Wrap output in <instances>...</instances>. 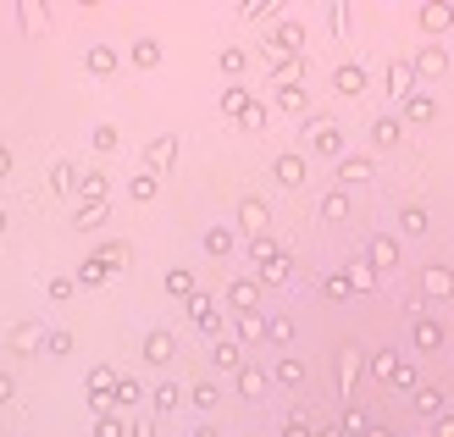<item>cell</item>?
I'll return each instance as SVG.
<instances>
[{"label":"cell","mask_w":454,"mask_h":437,"mask_svg":"<svg viewBox=\"0 0 454 437\" xmlns=\"http://www.w3.org/2000/svg\"><path fill=\"white\" fill-rule=\"evenodd\" d=\"M0 437H6V432H0Z\"/></svg>","instance_id":"13"},{"label":"cell","mask_w":454,"mask_h":437,"mask_svg":"<svg viewBox=\"0 0 454 437\" xmlns=\"http://www.w3.org/2000/svg\"><path fill=\"white\" fill-rule=\"evenodd\" d=\"M155 56H161V50H155V45H150V39H139V45H133V61H139V67H150V61H155Z\"/></svg>","instance_id":"5"},{"label":"cell","mask_w":454,"mask_h":437,"mask_svg":"<svg viewBox=\"0 0 454 437\" xmlns=\"http://www.w3.org/2000/svg\"><path fill=\"white\" fill-rule=\"evenodd\" d=\"M45 349H50V355H67V349H73V332H45Z\"/></svg>","instance_id":"4"},{"label":"cell","mask_w":454,"mask_h":437,"mask_svg":"<svg viewBox=\"0 0 454 437\" xmlns=\"http://www.w3.org/2000/svg\"><path fill=\"white\" fill-rule=\"evenodd\" d=\"M78 277H83V283H105V255H89V266H83Z\"/></svg>","instance_id":"2"},{"label":"cell","mask_w":454,"mask_h":437,"mask_svg":"<svg viewBox=\"0 0 454 437\" xmlns=\"http://www.w3.org/2000/svg\"><path fill=\"white\" fill-rule=\"evenodd\" d=\"M0 232H6V211H0Z\"/></svg>","instance_id":"12"},{"label":"cell","mask_w":454,"mask_h":437,"mask_svg":"<svg viewBox=\"0 0 454 437\" xmlns=\"http://www.w3.org/2000/svg\"><path fill=\"white\" fill-rule=\"evenodd\" d=\"M73 293V277H50V299H67Z\"/></svg>","instance_id":"9"},{"label":"cell","mask_w":454,"mask_h":437,"mask_svg":"<svg viewBox=\"0 0 454 437\" xmlns=\"http://www.w3.org/2000/svg\"><path fill=\"white\" fill-rule=\"evenodd\" d=\"M166 355H172V338H166V332H155V338H150V360H166Z\"/></svg>","instance_id":"6"},{"label":"cell","mask_w":454,"mask_h":437,"mask_svg":"<svg viewBox=\"0 0 454 437\" xmlns=\"http://www.w3.org/2000/svg\"><path fill=\"white\" fill-rule=\"evenodd\" d=\"M6 399H11V376L0 371V404H6Z\"/></svg>","instance_id":"10"},{"label":"cell","mask_w":454,"mask_h":437,"mask_svg":"<svg viewBox=\"0 0 454 437\" xmlns=\"http://www.w3.org/2000/svg\"><path fill=\"white\" fill-rule=\"evenodd\" d=\"M83 194L89 200H105V177H83Z\"/></svg>","instance_id":"8"},{"label":"cell","mask_w":454,"mask_h":437,"mask_svg":"<svg viewBox=\"0 0 454 437\" xmlns=\"http://www.w3.org/2000/svg\"><path fill=\"white\" fill-rule=\"evenodd\" d=\"M89 67H94V73H111V50H105V45H100V50H89Z\"/></svg>","instance_id":"7"},{"label":"cell","mask_w":454,"mask_h":437,"mask_svg":"<svg viewBox=\"0 0 454 437\" xmlns=\"http://www.w3.org/2000/svg\"><path fill=\"white\" fill-rule=\"evenodd\" d=\"M39 338H45V332H39L34 321H22V327H11V343H17V349H28V343H39Z\"/></svg>","instance_id":"1"},{"label":"cell","mask_w":454,"mask_h":437,"mask_svg":"<svg viewBox=\"0 0 454 437\" xmlns=\"http://www.w3.org/2000/svg\"><path fill=\"white\" fill-rule=\"evenodd\" d=\"M6 172H11V155H6V149H0V177H6Z\"/></svg>","instance_id":"11"},{"label":"cell","mask_w":454,"mask_h":437,"mask_svg":"<svg viewBox=\"0 0 454 437\" xmlns=\"http://www.w3.org/2000/svg\"><path fill=\"white\" fill-rule=\"evenodd\" d=\"M105 387H111V371H89V399H94V404L105 399Z\"/></svg>","instance_id":"3"}]
</instances>
